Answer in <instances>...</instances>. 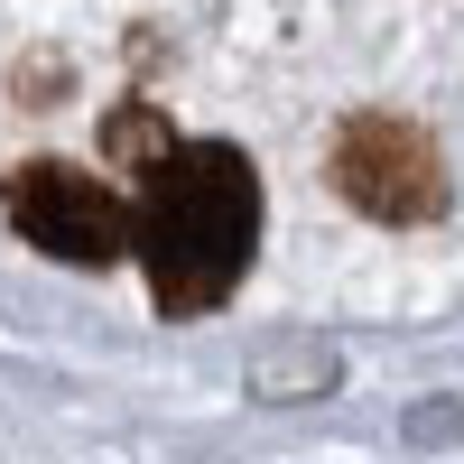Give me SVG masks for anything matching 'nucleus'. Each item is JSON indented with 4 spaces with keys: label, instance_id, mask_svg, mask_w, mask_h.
<instances>
[{
    "label": "nucleus",
    "instance_id": "nucleus-2",
    "mask_svg": "<svg viewBox=\"0 0 464 464\" xmlns=\"http://www.w3.org/2000/svg\"><path fill=\"white\" fill-rule=\"evenodd\" d=\"M325 186H334L353 214L391 223V232L437 223L446 196H455L437 140L418 130V121H400V111H353V121L334 130V149H325Z\"/></svg>",
    "mask_w": 464,
    "mask_h": 464
},
{
    "label": "nucleus",
    "instance_id": "nucleus-1",
    "mask_svg": "<svg viewBox=\"0 0 464 464\" xmlns=\"http://www.w3.org/2000/svg\"><path fill=\"white\" fill-rule=\"evenodd\" d=\"M260 251V168L232 140H177L140 177L130 260L149 269L159 316H214Z\"/></svg>",
    "mask_w": 464,
    "mask_h": 464
},
{
    "label": "nucleus",
    "instance_id": "nucleus-4",
    "mask_svg": "<svg viewBox=\"0 0 464 464\" xmlns=\"http://www.w3.org/2000/svg\"><path fill=\"white\" fill-rule=\"evenodd\" d=\"M168 149H177V130H168V111H159V102H121V111L102 121V159L121 168V177H149Z\"/></svg>",
    "mask_w": 464,
    "mask_h": 464
},
{
    "label": "nucleus",
    "instance_id": "nucleus-3",
    "mask_svg": "<svg viewBox=\"0 0 464 464\" xmlns=\"http://www.w3.org/2000/svg\"><path fill=\"white\" fill-rule=\"evenodd\" d=\"M0 205H10L28 251H47L65 269H111L130 251V205L111 196L102 177L65 168V159H19L10 186H0Z\"/></svg>",
    "mask_w": 464,
    "mask_h": 464
}]
</instances>
